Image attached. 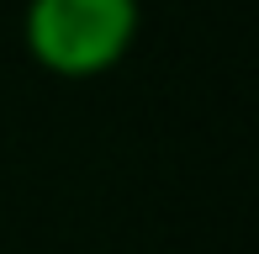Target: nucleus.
<instances>
[{
    "instance_id": "nucleus-1",
    "label": "nucleus",
    "mask_w": 259,
    "mask_h": 254,
    "mask_svg": "<svg viewBox=\"0 0 259 254\" xmlns=\"http://www.w3.org/2000/svg\"><path fill=\"white\" fill-rule=\"evenodd\" d=\"M32 59L64 79H90L122 64L138 37V0H27L21 16Z\"/></svg>"
}]
</instances>
